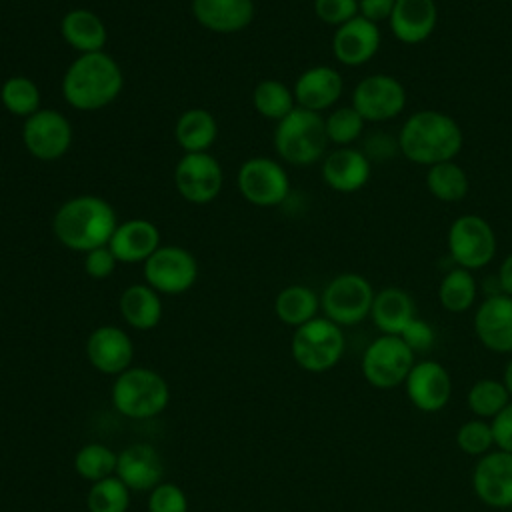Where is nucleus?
Here are the masks:
<instances>
[{
  "label": "nucleus",
  "mask_w": 512,
  "mask_h": 512,
  "mask_svg": "<svg viewBox=\"0 0 512 512\" xmlns=\"http://www.w3.org/2000/svg\"><path fill=\"white\" fill-rule=\"evenodd\" d=\"M196 22L218 34H234L250 26L254 18L252 0H192Z\"/></svg>",
  "instance_id": "25"
},
{
  "label": "nucleus",
  "mask_w": 512,
  "mask_h": 512,
  "mask_svg": "<svg viewBox=\"0 0 512 512\" xmlns=\"http://www.w3.org/2000/svg\"><path fill=\"white\" fill-rule=\"evenodd\" d=\"M60 34L64 42L80 54L102 52L108 40L104 20L86 8H72L62 16Z\"/></svg>",
  "instance_id": "26"
},
{
  "label": "nucleus",
  "mask_w": 512,
  "mask_h": 512,
  "mask_svg": "<svg viewBox=\"0 0 512 512\" xmlns=\"http://www.w3.org/2000/svg\"><path fill=\"white\" fill-rule=\"evenodd\" d=\"M144 280L158 294H182L198 280V262L192 252L182 246H160L144 262Z\"/></svg>",
  "instance_id": "11"
},
{
  "label": "nucleus",
  "mask_w": 512,
  "mask_h": 512,
  "mask_svg": "<svg viewBox=\"0 0 512 512\" xmlns=\"http://www.w3.org/2000/svg\"><path fill=\"white\" fill-rule=\"evenodd\" d=\"M170 402L168 382L150 368H128L112 384V404L128 418L146 420L166 410Z\"/></svg>",
  "instance_id": "5"
},
{
  "label": "nucleus",
  "mask_w": 512,
  "mask_h": 512,
  "mask_svg": "<svg viewBox=\"0 0 512 512\" xmlns=\"http://www.w3.org/2000/svg\"><path fill=\"white\" fill-rule=\"evenodd\" d=\"M466 402L476 418L492 420L512 402V396L502 380L480 378L470 386Z\"/></svg>",
  "instance_id": "33"
},
{
  "label": "nucleus",
  "mask_w": 512,
  "mask_h": 512,
  "mask_svg": "<svg viewBox=\"0 0 512 512\" xmlns=\"http://www.w3.org/2000/svg\"><path fill=\"white\" fill-rule=\"evenodd\" d=\"M406 98V88L398 78L370 74L354 86L352 106L366 122H386L404 110Z\"/></svg>",
  "instance_id": "14"
},
{
  "label": "nucleus",
  "mask_w": 512,
  "mask_h": 512,
  "mask_svg": "<svg viewBox=\"0 0 512 512\" xmlns=\"http://www.w3.org/2000/svg\"><path fill=\"white\" fill-rule=\"evenodd\" d=\"M502 382L506 384V388H508V392H510V396H512V358L508 360V364H506V368H504Z\"/></svg>",
  "instance_id": "48"
},
{
  "label": "nucleus",
  "mask_w": 512,
  "mask_h": 512,
  "mask_svg": "<svg viewBox=\"0 0 512 512\" xmlns=\"http://www.w3.org/2000/svg\"><path fill=\"white\" fill-rule=\"evenodd\" d=\"M448 252L456 266L466 270H480L496 256V232L490 222L478 214L458 216L448 228Z\"/></svg>",
  "instance_id": "9"
},
{
  "label": "nucleus",
  "mask_w": 512,
  "mask_h": 512,
  "mask_svg": "<svg viewBox=\"0 0 512 512\" xmlns=\"http://www.w3.org/2000/svg\"><path fill=\"white\" fill-rule=\"evenodd\" d=\"M388 24L402 44H420L436 30L438 6L434 0H396Z\"/></svg>",
  "instance_id": "24"
},
{
  "label": "nucleus",
  "mask_w": 512,
  "mask_h": 512,
  "mask_svg": "<svg viewBox=\"0 0 512 512\" xmlns=\"http://www.w3.org/2000/svg\"><path fill=\"white\" fill-rule=\"evenodd\" d=\"M252 104L256 112L270 120H282L296 108V98L292 88L280 80H262L252 92Z\"/></svg>",
  "instance_id": "35"
},
{
  "label": "nucleus",
  "mask_w": 512,
  "mask_h": 512,
  "mask_svg": "<svg viewBox=\"0 0 512 512\" xmlns=\"http://www.w3.org/2000/svg\"><path fill=\"white\" fill-rule=\"evenodd\" d=\"M86 356L98 372L118 376L130 368L134 360V344L122 328L106 324L98 326L88 336Z\"/></svg>",
  "instance_id": "18"
},
{
  "label": "nucleus",
  "mask_w": 512,
  "mask_h": 512,
  "mask_svg": "<svg viewBox=\"0 0 512 512\" xmlns=\"http://www.w3.org/2000/svg\"><path fill=\"white\" fill-rule=\"evenodd\" d=\"M414 364L416 354L400 336L382 334L364 350L360 370L372 388L392 390L406 382Z\"/></svg>",
  "instance_id": "7"
},
{
  "label": "nucleus",
  "mask_w": 512,
  "mask_h": 512,
  "mask_svg": "<svg viewBox=\"0 0 512 512\" xmlns=\"http://www.w3.org/2000/svg\"><path fill=\"white\" fill-rule=\"evenodd\" d=\"M120 314L128 326L136 330H152L162 320L160 294L144 284L128 286L120 296Z\"/></svg>",
  "instance_id": "28"
},
{
  "label": "nucleus",
  "mask_w": 512,
  "mask_h": 512,
  "mask_svg": "<svg viewBox=\"0 0 512 512\" xmlns=\"http://www.w3.org/2000/svg\"><path fill=\"white\" fill-rule=\"evenodd\" d=\"M116 226L118 218L112 204L94 194L68 198L52 220V232L58 242L82 254L108 246Z\"/></svg>",
  "instance_id": "2"
},
{
  "label": "nucleus",
  "mask_w": 512,
  "mask_h": 512,
  "mask_svg": "<svg viewBox=\"0 0 512 512\" xmlns=\"http://www.w3.org/2000/svg\"><path fill=\"white\" fill-rule=\"evenodd\" d=\"M380 48L378 24L360 14L334 30L332 54L344 66H362L370 62Z\"/></svg>",
  "instance_id": "19"
},
{
  "label": "nucleus",
  "mask_w": 512,
  "mask_h": 512,
  "mask_svg": "<svg viewBox=\"0 0 512 512\" xmlns=\"http://www.w3.org/2000/svg\"><path fill=\"white\" fill-rule=\"evenodd\" d=\"M464 146L460 124L440 110H418L410 114L398 134V150L414 164L434 166L454 160Z\"/></svg>",
  "instance_id": "1"
},
{
  "label": "nucleus",
  "mask_w": 512,
  "mask_h": 512,
  "mask_svg": "<svg viewBox=\"0 0 512 512\" xmlns=\"http://www.w3.org/2000/svg\"><path fill=\"white\" fill-rule=\"evenodd\" d=\"M364 124L366 120L358 114V110L352 104L338 106L324 118L328 142L336 144L338 148L350 146L352 142H356L364 132Z\"/></svg>",
  "instance_id": "38"
},
{
  "label": "nucleus",
  "mask_w": 512,
  "mask_h": 512,
  "mask_svg": "<svg viewBox=\"0 0 512 512\" xmlns=\"http://www.w3.org/2000/svg\"><path fill=\"white\" fill-rule=\"evenodd\" d=\"M148 512H188V498L180 486L160 482L150 490Z\"/></svg>",
  "instance_id": "40"
},
{
  "label": "nucleus",
  "mask_w": 512,
  "mask_h": 512,
  "mask_svg": "<svg viewBox=\"0 0 512 512\" xmlns=\"http://www.w3.org/2000/svg\"><path fill=\"white\" fill-rule=\"evenodd\" d=\"M22 142L34 158L44 162L58 160L72 146V124L62 112L40 108L24 120Z\"/></svg>",
  "instance_id": "12"
},
{
  "label": "nucleus",
  "mask_w": 512,
  "mask_h": 512,
  "mask_svg": "<svg viewBox=\"0 0 512 512\" xmlns=\"http://www.w3.org/2000/svg\"><path fill=\"white\" fill-rule=\"evenodd\" d=\"M480 344L496 354H512V296L488 294L474 314Z\"/></svg>",
  "instance_id": "17"
},
{
  "label": "nucleus",
  "mask_w": 512,
  "mask_h": 512,
  "mask_svg": "<svg viewBox=\"0 0 512 512\" xmlns=\"http://www.w3.org/2000/svg\"><path fill=\"white\" fill-rule=\"evenodd\" d=\"M396 0H358V14L374 24L390 18Z\"/></svg>",
  "instance_id": "45"
},
{
  "label": "nucleus",
  "mask_w": 512,
  "mask_h": 512,
  "mask_svg": "<svg viewBox=\"0 0 512 512\" xmlns=\"http://www.w3.org/2000/svg\"><path fill=\"white\" fill-rule=\"evenodd\" d=\"M320 310L318 294L304 284H290L282 288L274 300V312L280 322L288 326H302L316 318Z\"/></svg>",
  "instance_id": "30"
},
{
  "label": "nucleus",
  "mask_w": 512,
  "mask_h": 512,
  "mask_svg": "<svg viewBox=\"0 0 512 512\" xmlns=\"http://www.w3.org/2000/svg\"><path fill=\"white\" fill-rule=\"evenodd\" d=\"M178 146L186 152H208L216 142L218 122L212 112L204 108H190L180 114L174 126Z\"/></svg>",
  "instance_id": "29"
},
{
  "label": "nucleus",
  "mask_w": 512,
  "mask_h": 512,
  "mask_svg": "<svg viewBox=\"0 0 512 512\" xmlns=\"http://www.w3.org/2000/svg\"><path fill=\"white\" fill-rule=\"evenodd\" d=\"M478 284L470 270L466 268H452L444 274L438 286V300L440 306L452 314H462L472 308L476 302Z\"/></svg>",
  "instance_id": "32"
},
{
  "label": "nucleus",
  "mask_w": 512,
  "mask_h": 512,
  "mask_svg": "<svg viewBox=\"0 0 512 512\" xmlns=\"http://www.w3.org/2000/svg\"><path fill=\"white\" fill-rule=\"evenodd\" d=\"M116 264H118V258L114 256L110 246H100L84 254V270L90 278H96V280H104L112 276V272L116 270Z\"/></svg>",
  "instance_id": "42"
},
{
  "label": "nucleus",
  "mask_w": 512,
  "mask_h": 512,
  "mask_svg": "<svg viewBox=\"0 0 512 512\" xmlns=\"http://www.w3.org/2000/svg\"><path fill=\"white\" fill-rule=\"evenodd\" d=\"M314 14L328 26H342L358 16V0H314Z\"/></svg>",
  "instance_id": "41"
},
{
  "label": "nucleus",
  "mask_w": 512,
  "mask_h": 512,
  "mask_svg": "<svg viewBox=\"0 0 512 512\" xmlns=\"http://www.w3.org/2000/svg\"><path fill=\"white\" fill-rule=\"evenodd\" d=\"M370 318L382 334L400 336L402 330L416 318V304L406 290L388 286L374 294Z\"/></svg>",
  "instance_id": "27"
},
{
  "label": "nucleus",
  "mask_w": 512,
  "mask_h": 512,
  "mask_svg": "<svg viewBox=\"0 0 512 512\" xmlns=\"http://www.w3.org/2000/svg\"><path fill=\"white\" fill-rule=\"evenodd\" d=\"M490 426L496 448L512 454V402L490 420Z\"/></svg>",
  "instance_id": "44"
},
{
  "label": "nucleus",
  "mask_w": 512,
  "mask_h": 512,
  "mask_svg": "<svg viewBox=\"0 0 512 512\" xmlns=\"http://www.w3.org/2000/svg\"><path fill=\"white\" fill-rule=\"evenodd\" d=\"M372 284L356 272L334 276L320 296V308L338 326H354L370 316L374 302Z\"/></svg>",
  "instance_id": "8"
},
{
  "label": "nucleus",
  "mask_w": 512,
  "mask_h": 512,
  "mask_svg": "<svg viewBox=\"0 0 512 512\" xmlns=\"http://www.w3.org/2000/svg\"><path fill=\"white\" fill-rule=\"evenodd\" d=\"M174 184L190 204H210L222 190L224 172L212 154L186 152L174 168Z\"/></svg>",
  "instance_id": "13"
},
{
  "label": "nucleus",
  "mask_w": 512,
  "mask_h": 512,
  "mask_svg": "<svg viewBox=\"0 0 512 512\" xmlns=\"http://www.w3.org/2000/svg\"><path fill=\"white\" fill-rule=\"evenodd\" d=\"M372 168L368 156L352 146H340L324 156L322 180L328 188L350 194L362 190L370 180Z\"/></svg>",
  "instance_id": "20"
},
{
  "label": "nucleus",
  "mask_w": 512,
  "mask_h": 512,
  "mask_svg": "<svg viewBox=\"0 0 512 512\" xmlns=\"http://www.w3.org/2000/svg\"><path fill=\"white\" fill-rule=\"evenodd\" d=\"M116 476L130 490H152L164 478V460L152 444H130L118 454Z\"/></svg>",
  "instance_id": "22"
},
{
  "label": "nucleus",
  "mask_w": 512,
  "mask_h": 512,
  "mask_svg": "<svg viewBox=\"0 0 512 512\" xmlns=\"http://www.w3.org/2000/svg\"><path fill=\"white\" fill-rule=\"evenodd\" d=\"M426 188L440 202H460L470 190L468 174L454 160L434 164L426 172Z\"/></svg>",
  "instance_id": "31"
},
{
  "label": "nucleus",
  "mask_w": 512,
  "mask_h": 512,
  "mask_svg": "<svg viewBox=\"0 0 512 512\" xmlns=\"http://www.w3.org/2000/svg\"><path fill=\"white\" fill-rule=\"evenodd\" d=\"M392 140L388 138V134H374V138H370V140H366V156H368V160L370 158H376V160H382V158H390V156H394V152L396 150H392V148H384V144H390Z\"/></svg>",
  "instance_id": "46"
},
{
  "label": "nucleus",
  "mask_w": 512,
  "mask_h": 512,
  "mask_svg": "<svg viewBox=\"0 0 512 512\" xmlns=\"http://www.w3.org/2000/svg\"><path fill=\"white\" fill-rule=\"evenodd\" d=\"M0 102L2 106L20 118H28L40 110L42 94L38 84L28 76H10L0 86Z\"/></svg>",
  "instance_id": "34"
},
{
  "label": "nucleus",
  "mask_w": 512,
  "mask_h": 512,
  "mask_svg": "<svg viewBox=\"0 0 512 512\" xmlns=\"http://www.w3.org/2000/svg\"><path fill=\"white\" fill-rule=\"evenodd\" d=\"M328 136L324 118L318 112L296 106L276 122L274 148L292 166H310L326 156Z\"/></svg>",
  "instance_id": "4"
},
{
  "label": "nucleus",
  "mask_w": 512,
  "mask_h": 512,
  "mask_svg": "<svg viewBox=\"0 0 512 512\" xmlns=\"http://www.w3.org/2000/svg\"><path fill=\"white\" fill-rule=\"evenodd\" d=\"M118 454L100 442L84 444L74 456V470L88 482H98L116 472Z\"/></svg>",
  "instance_id": "36"
},
{
  "label": "nucleus",
  "mask_w": 512,
  "mask_h": 512,
  "mask_svg": "<svg viewBox=\"0 0 512 512\" xmlns=\"http://www.w3.org/2000/svg\"><path fill=\"white\" fill-rule=\"evenodd\" d=\"M472 488L480 502L490 508H512V454L492 450L476 462Z\"/></svg>",
  "instance_id": "15"
},
{
  "label": "nucleus",
  "mask_w": 512,
  "mask_h": 512,
  "mask_svg": "<svg viewBox=\"0 0 512 512\" xmlns=\"http://www.w3.org/2000/svg\"><path fill=\"white\" fill-rule=\"evenodd\" d=\"M456 446L460 448V452H464L468 456H478V458L492 452V448L496 444H494V434H492L490 422H486L482 418H472V420L464 422L456 430Z\"/></svg>",
  "instance_id": "39"
},
{
  "label": "nucleus",
  "mask_w": 512,
  "mask_h": 512,
  "mask_svg": "<svg viewBox=\"0 0 512 512\" xmlns=\"http://www.w3.org/2000/svg\"><path fill=\"white\" fill-rule=\"evenodd\" d=\"M400 338L408 344V348L414 352V354H422L426 350H430L434 346V340H436V334H434V328L422 320V318H414L400 334Z\"/></svg>",
  "instance_id": "43"
},
{
  "label": "nucleus",
  "mask_w": 512,
  "mask_h": 512,
  "mask_svg": "<svg viewBox=\"0 0 512 512\" xmlns=\"http://www.w3.org/2000/svg\"><path fill=\"white\" fill-rule=\"evenodd\" d=\"M86 506L88 512H126L130 506V488L118 476L92 482Z\"/></svg>",
  "instance_id": "37"
},
{
  "label": "nucleus",
  "mask_w": 512,
  "mask_h": 512,
  "mask_svg": "<svg viewBox=\"0 0 512 512\" xmlns=\"http://www.w3.org/2000/svg\"><path fill=\"white\" fill-rule=\"evenodd\" d=\"M406 396L420 412H440L452 396V378L436 360L416 362L404 382Z\"/></svg>",
  "instance_id": "16"
},
{
  "label": "nucleus",
  "mask_w": 512,
  "mask_h": 512,
  "mask_svg": "<svg viewBox=\"0 0 512 512\" xmlns=\"http://www.w3.org/2000/svg\"><path fill=\"white\" fill-rule=\"evenodd\" d=\"M236 184L242 198L258 208H272L282 204L290 194V178L280 162L254 156L240 164Z\"/></svg>",
  "instance_id": "10"
},
{
  "label": "nucleus",
  "mask_w": 512,
  "mask_h": 512,
  "mask_svg": "<svg viewBox=\"0 0 512 512\" xmlns=\"http://www.w3.org/2000/svg\"><path fill=\"white\" fill-rule=\"evenodd\" d=\"M344 90V80L336 68L318 64L312 68H306L294 82V98L296 106L312 110V112H322L332 108Z\"/></svg>",
  "instance_id": "21"
},
{
  "label": "nucleus",
  "mask_w": 512,
  "mask_h": 512,
  "mask_svg": "<svg viewBox=\"0 0 512 512\" xmlns=\"http://www.w3.org/2000/svg\"><path fill=\"white\" fill-rule=\"evenodd\" d=\"M110 250L122 264L146 262L162 244L160 230L146 218H130L116 226L110 242Z\"/></svg>",
  "instance_id": "23"
},
{
  "label": "nucleus",
  "mask_w": 512,
  "mask_h": 512,
  "mask_svg": "<svg viewBox=\"0 0 512 512\" xmlns=\"http://www.w3.org/2000/svg\"><path fill=\"white\" fill-rule=\"evenodd\" d=\"M124 86L120 64L102 52L80 54L62 76L64 100L80 112L102 110L112 104Z\"/></svg>",
  "instance_id": "3"
},
{
  "label": "nucleus",
  "mask_w": 512,
  "mask_h": 512,
  "mask_svg": "<svg viewBox=\"0 0 512 512\" xmlns=\"http://www.w3.org/2000/svg\"><path fill=\"white\" fill-rule=\"evenodd\" d=\"M344 346L346 340L342 326L334 324L326 316H316L294 330L290 352L302 370L322 374L340 362Z\"/></svg>",
  "instance_id": "6"
},
{
  "label": "nucleus",
  "mask_w": 512,
  "mask_h": 512,
  "mask_svg": "<svg viewBox=\"0 0 512 512\" xmlns=\"http://www.w3.org/2000/svg\"><path fill=\"white\" fill-rule=\"evenodd\" d=\"M496 280H498L500 292L506 296H512V252L502 260Z\"/></svg>",
  "instance_id": "47"
}]
</instances>
